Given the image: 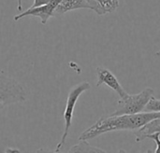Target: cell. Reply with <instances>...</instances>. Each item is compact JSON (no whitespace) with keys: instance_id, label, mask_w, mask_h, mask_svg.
Returning a JSON list of instances; mask_svg holds the SVG:
<instances>
[{"instance_id":"9c48e42d","label":"cell","mask_w":160,"mask_h":153,"mask_svg":"<svg viewBox=\"0 0 160 153\" xmlns=\"http://www.w3.org/2000/svg\"><path fill=\"white\" fill-rule=\"evenodd\" d=\"M67 153H107L105 151L90 145L87 141H80L69 149Z\"/></svg>"},{"instance_id":"e0dca14e","label":"cell","mask_w":160,"mask_h":153,"mask_svg":"<svg viewBox=\"0 0 160 153\" xmlns=\"http://www.w3.org/2000/svg\"><path fill=\"white\" fill-rule=\"evenodd\" d=\"M116 153H129V152H128V151H126L121 150V151H119L118 152H116ZM142 153H153V151H152L151 150H149V151H146L145 152H142Z\"/></svg>"},{"instance_id":"ac0fdd59","label":"cell","mask_w":160,"mask_h":153,"mask_svg":"<svg viewBox=\"0 0 160 153\" xmlns=\"http://www.w3.org/2000/svg\"><path fill=\"white\" fill-rule=\"evenodd\" d=\"M156 56H160V50H158V51L156 53Z\"/></svg>"},{"instance_id":"4fadbf2b","label":"cell","mask_w":160,"mask_h":153,"mask_svg":"<svg viewBox=\"0 0 160 153\" xmlns=\"http://www.w3.org/2000/svg\"><path fill=\"white\" fill-rule=\"evenodd\" d=\"M50 0H34V4L33 6H31L30 7H39L42 5H45L49 2ZM17 8L19 11H22V0H17Z\"/></svg>"},{"instance_id":"8fae6325","label":"cell","mask_w":160,"mask_h":153,"mask_svg":"<svg viewBox=\"0 0 160 153\" xmlns=\"http://www.w3.org/2000/svg\"><path fill=\"white\" fill-rule=\"evenodd\" d=\"M143 112H160V99H157L153 96L146 105Z\"/></svg>"},{"instance_id":"3957f363","label":"cell","mask_w":160,"mask_h":153,"mask_svg":"<svg viewBox=\"0 0 160 153\" xmlns=\"http://www.w3.org/2000/svg\"><path fill=\"white\" fill-rule=\"evenodd\" d=\"M91 88V85L89 82H81L79 84H77L76 86H74L68 93V99H67V103H66V108L64 110V122H65V129H64V133L62 135V137L59 141V143L57 144L55 151H60V150L62 149V147L65 145L66 140L69 134V130L72 124V119H73V114H74V109L76 107V104L80 98V96L86 91H88Z\"/></svg>"},{"instance_id":"d6986e66","label":"cell","mask_w":160,"mask_h":153,"mask_svg":"<svg viewBox=\"0 0 160 153\" xmlns=\"http://www.w3.org/2000/svg\"><path fill=\"white\" fill-rule=\"evenodd\" d=\"M58 1H59V3H60V2H61V0H58Z\"/></svg>"},{"instance_id":"277c9868","label":"cell","mask_w":160,"mask_h":153,"mask_svg":"<svg viewBox=\"0 0 160 153\" xmlns=\"http://www.w3.org/2000/svg\"><path fill=\"white\" fill-rule=\"evenodd\" d=\"M26 93L19 81L6 76H0V110L24 102Z\"/></svg>"},{"instance_id":"7c38bea8","label":"cell","mask_w":160,"mask_h":153,"mask_svg":"<svg viewBox=\"0 0 160 153\" xmlns=\"http://www.w3.org/2000/svg\"><path fill=\"white\" fill-rule=\"evenodd\" d=\"M87 3H88V5L90 6V9H92V10H94L96 13H98V15H104V13H103V11H102V9H101V7H100V6H99V4H98V0H85Z\"/></svg>"},{"instance_id":"9a60e30c","label":"cell","mask_w":160,"mask_h":153,"mask_svg":"<svg viewBox=\"0 0 160 153\" xmlns=\"http://www.w3.org/2000/svg\"><path fill=\"white\" fill-rule=\"evenodd\" d=\"M36 153H62L60 152V151H51V150H46V149H43V148H40V149H38Z\"/></svg>"},{"instance_id":"30bf717a","label":"cell","mask_w":160,"mask_h":153,"mask_svg":"<svg viewBox=\"0 0 160 153\" xmlns=\"http://www.w3.org/2000/svg\"><path fill=\"white\" fill-rule=\"evenodd\" d=\"M104 14L115 11L119 7V0H98Z\"/></svg>"},{"instance_id":"ba28073f","label":"cell","mask_w":160,"mask_h":153,"mask_svg":"<svg viewBox=\"0 0 160 153\" xmlns=\"http://www.w3.org/2000/svg\"><path fill=\"white\" fill-rule=\"evenodd\" d=\"M154 133H159L160 134V118L156 119L146 125H144L142 128L134 131V135L136 136V142H142L144 139H146V136L148 135H152Z\"/></svg>"},{"instance_id":"8992f818","label":"cell","mask_w":160,"mask_h":153,"mask_svg":"<svg viewBox=\"0 0 160 153\" xmlns=\"http://www.w3.org/2000/svg\"><path fill=\"white\" fill-rule=\"evenodd\" d=\"M97 75H98L97 87H99L100 85L105 84L108 87H110L112 90H113L115 93H117L120 98H124L128 94L125 91V89L122 87L117 78L107 68L100 67V66L97 67Z\"/></svg>"},{"instance_id":"5b68a950","label":"cell","mask_w":160,"mask_h":153,"mask_svg":"<svg viewBox=\"0 0 160 153\" xmlns=\"http://www.w3.org/2000/svg\"><path fill=\"white\" fill-rule=\"evenodd\" d=\"M57 3L53 0H50L47 4L36 7H29L24 11H22L20 14L14 16V21L17 22L24 17H37L40 19L42 24H46L48 20L53 16L54 10L57 7Z\"/></svg>"},{"instance_id":"2e32d148","label":"cell","mask_w":160,"mask_h":153,"mask_svg":"<svg viewBox=\"0 0 160 153\" xmlns=\"http://www.w3.org/2000/svg\"><path fill=\"white\" fill-rule=\"evenodd\" d=\"M4 153H21V151L17 149H13V148H8L6 150V151Z\"/></svg>"},{"instance_id":"7a4b0ae2","label":"cell","mask_w":160,"mask_h":153,"mask_svg":"<svg viewBox=\"0 0 160 153\" xmlns=\"http://www.w3.org/2000/svg\"><path fill=\"white\" fill-rule=\"evenodd\" d=\"M154 96V90L146 88L137 94H128L117 102L116 109L111 115H128L143 112L146 105Z\"/></svg>"},{"instance_id":"6da1fadb","label":"cell","mask_w":160,"mask_h":153,"mask_svg":"<svg viewBox=\"0 0 160 153\" xmlns=\"http://www.w3.org/2000/svg\"><path fill=\"white\" fill-rule=\"evenodd\" d=\"M158 118H160V112H141L137 114L102 117L81 134L79 141H88L113 131H137Z\"/></svg>"},{"instance_id":"5bb4252c","label":"cell","mask_w":160,"mask_h":153,"mask_svg":"<svg viewBox=\"0 0 160 153\" xmlns=\"http://www.w3.org/2000/svg\"><path fill=\"white\" fill-rule=\"evenodd\" d=\"M146 138L152 139L157 144V149L155 151V153H160V134L159 133H154L152 135H148Z\"/></svg>"},{"instance_id":"52a82bcc","label":"cell","mask_w":160,"mask_h":153,"mask_svg":"<svg viewBox=\"0 0 160 153\" xmlns=\"http://www.w3.org/2000/svg\"><path fill=\"white\" fill-rule=\"evenodd\" d=\"M81 8L90 9V6L85 0H61L54 10L53 16H61L68 11Z\"/></svg>"}]
</instances>
